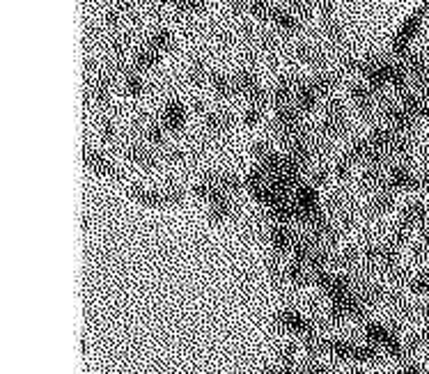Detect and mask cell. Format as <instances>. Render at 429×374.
<instances>
[{
	"mask_svg": "<svg viewBox=\"0 0 429 374\" xmlns=\"http://www.w3.org/2000/svg\"><path fill=\"white\" fill-rule=\"evenodd\" d=\"M427 12H429V5H420L418 10L411 12L404 19V23L399 25V30L395 32V37H392V41H390L392 58L402 60L406 53H411V44H414V39L418 37L420 28H423Z\"/></svg>",
	"mask_w": 429,
	"mask_h": 374,
	"instance_id": "3",
	"label": "cell"
},
{
	"mask_svg": "<svg viewBox=\"0 0 429 374\" xmlns=\"http://www.w3.org/2000/svg\"><path fill=\"white\" fill-rule=\"evenodd\" d=\"M127 159H129V163H134L138 168H145V170H152L159 165V156L145 145H131L127 150Z\"/></svg>",
	"mask_w": 429,
	"mask_h": 374,
	"instance_id": "16",
	"label": "cell"
},
{
	"mask_svg": "<svg viewBox=\"0 0 429 374\" xmlns=\"http://www.w3.org/2000/svg\"><path fill=\"white\" fill-rule=\"evenodd\" d=\"M292 202H294V212H296V223L305 225V228H310L314 221L326 216V212H324V207L319 202V191L312 181H303V184L294 191Z\"/></svg>",
	"mask_w": 429,
	"mask_h": 374,
	"instance_id": "2",
	"label": "cell"
},
{
	"mask_svg": "<svg viewBox=\"0 0 429 374\" xmlns=\"http://www.w3.org/2000/svg\"><path fill=\"white\" fill-rule=\"evenodd\" d=\"M205 0H172V7L181 14H198L203 10Z\"/></svg>",
	"mask_w": 429,
	"mask_h": 374,
	"instance_id": "36",
	"label": "cell"
},
{
	"mask_svg": "<svg viewBox=\"0 0 429 374\" xmlns=\"http://www.w3.org/2000/svg\"><path fill=\"white\" fill-rule=\"evenodd\" d=\"M299 374H328V368L317 359H308L305 363H301Z\"/></svg>",
	"mask_w": 429,
	"mask_h": 374,
	"instance_id": "38",
	"label": "cell"
},
{
	"mask_svg": "<svg viewBox=\"0 0 429 374\" xmlns=\"http://www.w3.org/2000/svg\"><path fill=\"white\" fill-rule=\"evenodd\" d=\"M319 94L312 88L310 78H296V94H294V106L301 115H310V112L317 108Z\"/></svg>",
	"mask_w": 429,
	"mask_h": 374,
	"instance_id": "10",
	"label": "cell"
},
{
	"mask_svg": "<svg viewBox=\"0 0 429 374\" xmlns=\"http://www.w3.org/2000/svg\"><path fill=\"white\" fill-rule=\"evenodd\" d=\"M294 241H296V234L292 232L290 225L271 223V228H269V243H271V248H274L276 257H283L287 253H292Z\"/></svg>",
	"mask_w": 429,
	"mask_h": 374,
	"instance_id": "8",
	"label": "cell"
},
{
	"mask_svg": "<svg viewBox=\"0 0 429 374\" xmlns=\"http://www.w3.org/2000/svg\"><path fill=\"white\" fill-rule=\"evenodd\" d=\"M328 175H331L328 168H317V170L312 172V184L314 186H324L328 181Z\"/></svg>",
	"mask_w": 429,
	"mask_h": 374,
	"instance_id": "40",
	"label": "cell"
},
{
	"mask_svg": "<svg viewBox=\"0 0 429 374\" xmlns=\"http://www.w3.org/2000/svg\"><path fill=\"white\" fill-rule=\"evenodd\" d=\"M296 58L301 60V63L310 65V67H321L324 65V56L317 46L312 44H299L296 46Z\"/></svg>",
	"mask_w": 429,
	"mask_h": 374,
	"instance_id": "29",
	"label": "cell"
},
{
	"mask_svg": "<svg viewBox=\"0 0 429 374\" xmlns=\"http://www.w3.org/2000/svg\"><path fill=\"white\" fill-rule=\"evenodd\" d=\"M145 141L156 147L165 143V127L161 122H150V124L145 127Z\"/></svg>",
	"mask_w": 429,
	"mask_h": 374,
	"instance_id": "32",
	"label": "cell"
},
{
	"mask_svg": "<svg viewBox=\"0 0 429 374\" xmlns=\"http://www.w3.org/2000/svg\"><path fill=\"white\" fill-rule=\"evenodd\" d=\"M147 46L154 49L159 56L170 53V51L174 49V37H172V32H170L168 28H159V30H154V32L150 34V39H147Z\"/></svg>",
	"mask_w": 429,
	"mask_h": 374,
	"instance_id": "22",
	"label": "cell"
},
{
	"mask_svg": "<svg viewBox=\"0 0 429 374\" xmlns=\"http://www.w3.org/2000/svg\"><path fill=\"white\" fill-rule=\"evenodd\" d=\"M352 170H354V163L347 159V156H342L335 165H333V177H335L338 181H349V177H352Z\"/></svg>",
	"mask_w": 429,
	"mask_h": 374,
	"instance_id": "33",
	"label": "cell"
},
{
	"mask_svg": "<svg viewBox=\"0 0 429 374\" xmlns=\"http://www.w3.org/2000/svg\"><path fill=\"white\" fill-rule=\"evenodd\" d=\"M276 324H278L280 330H287V333L299 335L301 340H303V337L312 335V333H317V326H314V321L308 319L305 315H301V312L294 310V308L280 310L278 317H276Z\"/></svg>",
	"mask_w": 429,
	"mask_h": 374,
	"instance_id": "5",
	"label": "cell"
},
{
	"mask_svg": "<svg viewBox=\"0 0 429 374\" xmlns=\"http://www.w3.org/2000/svg\"><path fill=\"white\" fill-rule=\"evenodd\" d=\"M349 92H352V101H354L356 110L361 112V115L370 117L376 108V92L367 83H354Z\"/></svg>",
	"mask_w": 429,
	"mask_h": 374,
	"instance_id": "11",
	"label": "cell"
},
{
	"mask_svg": "<svg viewBox=\"0 0 429 374\" xmlns=\"http://www.w3.org/2000/svg\"><path fill=\"white\" fill-rule=\"evenodd\" d=\"M124 90H127L129 97H140V94L145 92L143 74H138V72H134V69H131V72L127 74V78H124Z\"/></svg>",
	"mask_w": 429,
	"mask_h": 374,
	"instance_id": "31",
	"label": "cell"
},
{
	"mask_svg": "<svg viewBox=\"0 0 429 374\" xmlns=\"http://www.w3.org/2000/svg\"><path fill=\"white\" fill-rule=\"evenodd\" d=\"M285 280L294 287H305L308 283H312V271L305 264L290 262L285 269Z\"/></svg>",
	"mask_w": 429,
	"mask_h": 374,
	"instance_id": "24",
	"label": "cell"
},
{
	"mask_svg": "<svg viewBox=\"0 0 429 374\" xmlns=\"http://www.w3.org/2000/svg\"><path fill=\"white\" fill-rule=\"evenodd\" d=\"M87 99H92L99 106H106L110 99V78L108 76H97L87 85Z\"/></svg>",
	"mask_w": 429,
	"mask_h": 374,
	"instance_id": "20",
	"label": "cell"
},
{
	"mask_svg": "<svg viewBox=\"0 0 429 374\" xmlns=\"http://www.w3.org/2000/svg\"><path fill=\"white\" fill-rule=\"evenodd\" d=\"M186 120H188V110L186 106L179 101V99H168V103L163 106L161 112V124L165 127V131H172L177 134L186 127Z\"/></svg>",
	"mask_w": 429,
	"mask_h": 374,
	"instance_id": "9",
	"label": "cell"
},
{
	"mask_svg": "<svg viewBox=\"0 0 429 374\" xmlns=\"http://www.w3.org/2000/svg\"><path fill=\"white\" fill-rule=\"evenodd\" d=\"M260 88H262L260 78L252 72H248V69H241V72L234 76V90H236V94H241V97L248 99L250 94L257 92Z\"/></svg>",
	"mask_w": 429,
	"mask_h": 374,
	"instance_id": "21",
	"label": "cell"
},
{
	"mask_svg": "<svg viewBox=\"0 0 429 374\" xmlns=\"http://www.w3.org/2000/svg\"><path fill=\"white\" fill-rule=\"evenodd\" d=\"M205 129L216 136L227 134L232 129V115L225 110H209L205 112Z\"/></svg>",
	"mask_w": 429,
	"mask_h": 374,
	"instance_id": "18",
	"label": "cell"
},
{
	"mask_svg": "<svg viewBox=\"0 0 429 374\" xmlns=\"http://www.w3.org/2000/svg\"><path fill=\"white\" fill-rule=\"evenodd\" d=\"M427 85H429V76H427Z\"/></svg>",
	"mask_w": 429,
	"mask_h": 374,
	"instance_id": "43",
	"label": "cell"
},
{
	"mask_svg": "<svg viewBox=\"0 0 429 374\" xmlns=\"http://www.w3.org/2000/svg\"><path fill=\"white\" fill-rule=\"evenodd\" d=\"M264 106H252V103H248L246 110H243V124L246 127H257L262 117H264Z\"/></svg>",
	"mask_w": 429,
	"mask_h": 374,
	"instance_id": "34",
	"label": "cell"
},
{
	"mask_svg": "<svg viewBox=\"0 0 429 374\" xmlns=\"http://www.w3.org/2000/svg\"><path fill=\"white\" fill-rule=\"evenodd\" d=\"M296 356H299V347H296L294 342H290V344H285L283 349H280L278 363L280 365H296Z\"/></svg>",
	"mask_w": 429,
	"mask_h": 374,
	"instance_id": "37",
	"label": "cell"
},
{
	"mask_svg": "<svg viewBox=\"0 0 429 374\" xmlns=\"http://www.w3.org/2000/svg\"><path fill=\"white\" fill-rule=\"evenodd\" d=\"M354 363H381V349L370 342L365 344H354Z\"/></svg>",
	"mask_w": 429,
	"mask_h": 374,
	"instance_id": "27",
	"label": "cell"
},
{
	"mask_svg": "<svg viewBox=\"0 0 429 374\" xmlns=\"http://www.w3.org/2000/svg\"><path fill=\"white\" fill-rule=\"evenodd\" d=\"M161 58H163V56L156 53L154 49L145 46V49H140L138 53L134 56V63H131V69H134V72H138V74L152 72V69L161 63Z\"/></svg>",
	"mask_w": 429,
	"mask_h": 374,
	"instance_id": "19",
	"label": "cell"
},
{
	"mask_svg": "<svg viewBox=\"0 0 429 374\" xmlns=\"http://www.w3.org/2000/svg\"><path fill=\"white\" fill-rule=\"evenodd\" d=\"M186 76H188V83L191 85H196V88H203L205 83H209V76H212V72H209L203 60H196V63L188 67V74Z\"/></svg>",
	"mask_w": 429,
	"mask_h": 374,
	"instance_id": "30",
	"label": "cell"
},
{
	"mask_svg": "<svg viewBox=\"0 0 429 374\" xmlns=\"http://www.w3.org/2000/svg\"><path fill=\"white\" fill-rule=\"evenodd\" d=\"M209 85H212V90H214L216 97H221V99H230L232 94H236V90H234V76L212 72V76H209Z\"/></svg>",
	"mask_w": 429,
	"mask_h": 374,
	"instance_id": "23",
	"label": "cell"
},
{
	"mask_svg": "<svg viewBox=\"0 0 429 374\" xmlns=\"http://www.w3.org/2000/svg\"><path fill=\"white\" fill-rule=\"evenodd\" d=\"M205 177H207V179H212L214 184H218V186H221V188L225 191L227 195H232V198H234V195H239L241 191L246 188V186H243V179H241V177H236L234 172H227V170H221V172H207Z\"/></svg>",
	"mask_w": 429,
	"mask_h": 374,
	"instance_id": "15",
	"label": "cell"
},
{
	"mask_svg": "<svg viewBox=\"0 0 429 374\" xmlns=\"http://www.w3.org/2000/svg\"><path fill=\"white\" fill-rule=\"evenodd\" d=\"M310 83H312V88L317 90V94L324 99V97H331V92L335 90V85H338V78L333 76V74H326V72H319V74H314L310 78Z\"/></svg>",
	"mask_w": 429,
	"mask_h": 374,
	"instance_id": "28",
	"label": "cell"
},
{
	"mask_svg": "<svg viewBox=\"0 0 429 374\" xmlns=\"http://www.w3.org/2000/svg\"><path fill=\"white\" fill-rule=\"evenodd\" d=\"M354 344L345 337H328V356H333L335 361H352L354 359Z\"/></svg>",
	"mask_w": 429,
	"mask_h": 374,
	"instance_id": "25",
	"label": "cell"
},
{
	"mask_svg": "<svg viewBox=\"0 0 429 374\" xmlns=\"http://www.w3.org/2000/svg\"><path fill=\"white\" fill-rule=\"evenodd\" d=\"M81 161L85 165V170H90L92 175L97 177H106V179H117L120 177V168L103 152L94 150V147H85Z\"/></svg>",
	"mask_w": 429,
	"mask_h": 374,
	"instance_id": "6",
	"label": "cell"
},
{
	"mask_svg": "<svg viewBox=\"0 0 429 374\" xmlns=\"http://www.w3.org/2000/svg\"><path fill=\"white\" fill-rule=\"evenodd\" d=\"M232 214H234V202H232V198H227V200H221V202H216V205H209L207 219L214 225H221V223L230 221Z\"/></svg>",
	"mask_w": 429,
	"mask_h": 374,
	"instance_id": "26",
	"label": "cell"
},
{
	"mask_svg": "<svg viewBox=\"0 0 429 374\" xmlns=\"http://www.w3.org/2000/svg\"><path fill=\"white\" fill-rule=\"evenodd\" d=\"M99 134H101V138L106 143H113V141H115V136H117L115 122H113V120H103L101 124H99Z\"/></svg>",
	"mask_w": 429,
	"mask_h": 374,
	"instance_id": "39",
	"label": "cell"
},
{
	"mask_svg": "<svg viewBox=\"0 0 429 374\" xmlns=\"http://www.w3.org/2000/svg\"><path fill=\"white\" fill-rule=\"evenodd\" d=\"M347 131V110L342 106V101L328 99L326 110H324V122L319 127V134L324 138H338Z\"/></svg>",
	"mask_w": 429,
	"mask_h": 374,
	"instance_id": "4",
	"label": "cell"
},
{
	"mask_svg": "<svg viewBox=\"0 0 429 374\" xmlns=\"http://www.w3.org/2000/svg\"><path fill=\"white\" fill-rule=\"evenodd\" d=\"M129 198L134 200L136 205L147 207V209H168V207H179L184 202V191L177 186H131Z\"/></svg>",
	"mask_w": 429,
	"mask_h": 374,
	"instance_id": "1",
	"label": "cell"
},
{
	"mask_svg": "<svg viewBox=\"0 0 429 374\" xmlns=\"http://www.w3.org/2000/svg\"><path fill=\"white\" fill-rule=\"evenodd\" d=\"M271 21H274V25L283 34H296L301 30V19L290 7H276L274 14H271Z\"/></svg>",
	"mask_w": 429,
	"mask_h": 374,
	"instance_id": "13",
	"label": "cell"
},
{
	"mask_svg": "<svg viewBox=\"0 0 429 374\" xmlns=\"http://www.w3.org/2000/svg\"><path fill=\"white\" fill-rule=\"evenodd\" d=\"M294 94H296V78L285 76V78H280L274 92H271V103H274L276 110L294 106Z\"/></svg>",
	"mask_w": 429,
	"mask_h": 374,
	"instance_id": "12",
	"label": "cell"
},
{
	"mask_svg": "<svg viewBox=\"0 0 429 374\" xmlns=\"http://www.w3.org/2000/svg\"><path fill=\"white\" fill-rule=\"evenodd\" d=\"M395 333L390 326L386 324H381V321H367V324L363 326V335H365V340L374 344V347H379V349H383L386 347V342L390 340V335Z\"/></svg>",
	"mask_w": 429,
	"mask_h": 374,
	"instance_id": "17",
	"label": "cell"
},
{
	"mask_svg": "<svg viewBox=\"0 0 429 374\" xmlns=\"http://www.w3.org/2000/svg\"><path fill=\"white\" fill-rule=\"evenodd\" d=\"M392 207H395V191L386 184H383L381 188H376L372 193V200H370V214L383 216V214H388Z\"/></svg>",
	"mask_w": 429,
	"mask_h": 374,
	"instance_id": "14",
	"label": "cell"
},
{
	"mask_svg": "<svg viewBox=\"0 0 429 374\" xmlns=\"http://www.w3.org/2000/svg\"><path fill=\"white\" fill-rule=\"evenodd\" d=\"M276 374H299V370H296V365H276Z\"/></svg>",
	"mask_w": 429,
	"mask_h": 374,
	"instance_id": "41",
	"label": "cell"
},
{
	"mask_svg": "<svg viewBox=\"0 0 429 374\" xmlns=\"http://www.w3.org/2000/svg\"><path fill=\"white\" fill-rule=\"evenodd\" d=\"M317 0H290V10L299 16V19H308V16L312 14V7Z\"/></svg>",
	"mask_w": 429,
	"mask_h": 374,
	"instance_id": "35",
	"label": "cell"
},
{
	"mask_svg": "<svg viewBox=\"0 0 429 374\" xmlns=\"http://www.w3.org/2000/svg\"><path fill=\"white\" fill-rule=\"evenodd\" d=\"M383 120H386V124L392 131H399V134H414V129L418 124V117H414L411 112L402 108V103H392V101L383 103Z\"/></svg>",
	"mask_w": 429,
	"mask_h": 374,
	"instance_id": "7",
	"label": "cell"
},
{
	"mask_svg": "<svg viewBox=\"0 0 429 374\" xmlns=\"http://www.w3.org/2000/svg\"><path fill=\"white\" fill-rule=\"evenodd\" d=\"M345 374H365V372H363L361 368H349V370H347Z\"/></svg>",
	"mask_w": 429,
	"mask_h": 374,
	"instance_id": "42",
	"label": "cell"
}]
</instances>
